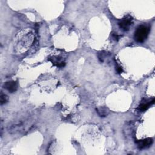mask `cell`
Masks as SVG:
<instances>
[{
  "label": "cell",
  "instance_id": "277c9868",
  "mask_svg": "<svg viewBox=\"0 0 155 155\" xmlns=\"http://www.w3.org/2000/svg\"><path fill=\"white\" fill-rule=\"evenodd\" d=\"M153 143V139L151 138H146L142 140H139L137 142V146L140 149L147 148L151 146Z\"/></svg>",
  "mask_w": 155,
  "mask_h": 155
},
{
  "label": "cell",
  "instance_id": "ba28073f",
  "mask_svg": "<svg viewBox=\"0 0 155 155\" xmlns=\"http://www.w3.org/2000/svg\"><path fill=\"white\" fill-rule=\"evenodd\" d=\"M8 100V96L5 94H2L1 93V96H0V102H1V104L2 105L4 104H5Z\"/></svg>",
  "mask_w": 155,
  "mask_h": 155
},
{
  "label": "cell",
  "instance_id": "9c48e42d",
  "mask_svg": "<svg viewBox=\"0 0 155 155\" xmlns=\"http://www.w3.org/2000/svg\"><path fill=\"white\" fill-rule=\"evenodd\" d=\"M97 112L99 113V114L102 117H104L105 116H106L107 114L108 111H107V109L105 108H100L97 110Z\"/></svg>",
  "mask_w": 155,
  "mask_h": 155
},
{
  "label": "cell",
  "instance_id": "3957f363",
  "mask_svg": "<svg viewBox=\"0 0 155 155\" xmlns=\"http://www.w3.org/2000/svg\"><path fill=\"white\" fill-rule=\"evenodd\" d=\"M133 23V18L130 16H127L122 18L119 22V26L120 28H121L124 31H128L130 29V27L132 25Z\"/></svg>",
  "mask_w": 155,
  "mask_h": 155
},
{
  "label": "cell",
  "instance_id": "8992f818",
  "mask_svg": "<svg viewBox=\"0 0 155 155\" xmlns=\"http://www.w3.org/2000/svg\"><path fill=\"white\" fill-rule=\"evenodd\" d=\"M50 61H51L53 65L59 67H62L65 65V62L59 57H52L51 58H48V59Z\"/></svg>",
  "mask_w": 155,
  "mask_h": 155
},
{
  "label": "cell",
  "instance_id": "7a4b0ae2",
  "mask_svg": "<svg viewBox=\"0 0 155 155\" xmlns=\"http://www.w3.org/2000/svg\"><path fill=\"white\" fill-rule=\"evenodd\" d=\"M150 33V28L144 25L139 26L134 32V39L138 42H143L147 38Z\"/></svg>",
  "mask_w": 155,
  "mask_h": 155
},
{
  "label": "cell",
  "instance_id": "5b68a950",
  "mask_svg": "<svg viewBox=\"0 0 155 155\" xmlns=\"http://www.w3.org/2000/svg\"><path fill=\"white\" fill-rule=\"evenodd\" d=\"M4 87L6 90H7L9 92L13 93L16 91L18 86H17V84L15 81H12L6 82L5 83H4Z\"/></svg>",
  "mask_w": 155,
  "mask_h": 155
},
{
  "label": "cell",
  "instance_id": "52a82bcc",
  "mask_svg": "<svg viewBox=\"0 0 155 155\" xmlns=\"http://www.w3.org/2000/svg\"><path fill=\"white\" fill-rule=\"evenodd\" d=\"M154 102V99H153L152 101H150L148 102H143V103H141L139 107H138V110L140 111H145V110H147L149 107L153 104Z\"/></svg>",
  "mask_w": 155,
  "mask_h": 155
},
{
  "label": "cell",
  "instance_id": "6da1fadb",
  "mask_svg": "<svg viewBox=\"0 0 155 155\" xmlns=\"http://www.w3.org/2000/svg\"><path fill=\"white\" fill-rule=\"evenodd\" d=\"M35 118L30 114H25L17 117L10 122L7 129L12 134H22L28 132L33 127Z\"/></svg>",
  "mask_w": 155,
  "mask_h": 155
},
{
  "label": "cell",
  "instance_id": "30bf717a",
  "mask_svg": "<svg viewBox=\"0 0 155 155\" xmlns=\"http://www.w3.org/2000/svg\"><path fill=\"white\" fill-rule=\"evenodd\" d=\"M116 70H117V71L119 73H120L123 71V70H122V68L120 66H117L116 67Z\"/></svg>",
  "mask_w": 155,
  "mask_h": 155
}]
</instances>
